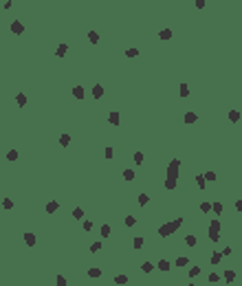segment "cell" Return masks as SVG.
<instances>
[{"instance_id": "36", "label": "cell", "mask_w": 242, "mask_h": 286, "mask_svg": "<svg viewBox=\"0 0 242 286\" xmlns=\"http://www.w3.org/2000/svg\"><path fill=\"white\" fill-rule=\"evenodd\" d=\"M211 284H216V282H220V275H218V273H209V277H207Z\"/></svg>"}, {"instance_id": "23", "label": "cell", "mask_w": 242, "mask_h": 286, "mask_svg": "<svg viewBox=\"0 0 242 286\" xmlns=\"http://www.w3.org/2000/svg\"><path fill=\"white\" fill-rule=\"evenodd\" d=\"M148 203H150V196H148V194H139V205H141V207H145Z\"/></svg>"}, {"instance_id": "38", "label": "cell", "mask_w": 242, "mask_h": 286, "mask_svg": "<svg viewBox=\"0 0 242 286\" xmlns=\"http://www.w3.org/2000/svg\"><path fill=\"white\" fill-rule=\"evenodd\" d=\"M16 159H18V152L16 150H9L7 152V161H16Z\"/></svg>"}, {"instance_id": "4", "label": "cell", "mask_w": 242, "mask_h": 286, "mask_svg": "<svg viewBox=\"0 0 242 286\" xmlns=\"http://www.w3.org/2000/svg\"><path fill=\"white\" fill-rule=\"evenodd\" d=\"M11 33L22 35V33H24V25H22V22H18V20H13V22H11Z\"/></svg>"}, {"instance_id": "28", "label": "cell", "mask_w": 242, "mask_h": 286, "mask_svg": "<svg viewBox=\"0 0 242 286\" xmlns=\"http://www.w3.org/2000/svg\"><path fill=\"white\" fill-rule=\"evenodd\" d=\"M200 275V266H191L189 269V277H198Z\"/></svg>"}, {"instance_id": "29", "label": "cell", "mask_w": 242, "mask_h": 286, "mask_svg": "<svg viewBox=\"0 0 242 286\" xmlns=\"http://www.w3.org/2000/svg\"><path fill=\"white\" fill-rule=\"evenodd\" d=\"M68 143H70V136H68V134H62V136H60V145H64V148H66Z\"/></svg>"}, {"instance_id": "35", "label": "cell", "mask_w": 242, "mask_h": 286, "mask_svg": "<svg viewBox=\"0 0 242 286\" xmlns=\"http://www.w3.org/2000/svg\"><path fill=\"white\" fill-rule=\"evenodd\" d=\"M99 249H101V242H92L90 244V253H99Z\"/></svg>"}, {"instance_id": "2", "label": "cell", "mask_w": 242, "mask_h": 286, "mask_svg": "<svg viewBox=\"0 0 242 286\" xmlns=\"http://www.w3.org/2000/svg\"><path fill=\"white\" fill-rule=\"evenodd\" d=\"M181 225H183V218H176V220H172V222H165V225H161V227H159V235H161V238L172 235V233H174Z\"/></svg>"}, {"instance_id": "12", "label": "cell", "mask_w": 242, "mask_h": 286, "mask_svg": "<svg viewBox=\"0 0 242 286\" xmlns=\"http://www.w3.org/2000/svg\"><path fill=\"white\" fill-rule=\"evenodd\" d=\"M16 104H18V106H27V95H24V92H18V95H16Z\"/></svg>"}, {"instance_id": "30", "label": "cell", "mask_w": 242, "mask_h": 286, "mask_svg": "<svg viewBox=\"0 0 242 286\" xmlns=\"http://www.w3.org/2000/svg\"><path fill=\"white\" fill-rule=\"evenodd\" d=\"M114 284H128V275H117L114 277Z\"/></svg>"}, {"instance_id": "3", "label": "cell", "mask_w": 242, "mask_h": 286, "mask_svg": "<svg viewBox=\"0 0 242 286\" xmlns=\"http://www.w3.org/2000/svg\"><path fill=\"white\" fill-rule=\"evenodd\" d=\"M220 231H222V225H220V220H211L209 222V240L211 242H218L220 240Z\"/></svg>"}, {"instance_id": "14", "label": "cell", "mask_w": 242, "mask_h": 286, "mask_svg": "<svg viewBox=\"0 0 242 286\" xmlns=\"http://www.w3.org/2000/svg\"><path fill=\"white\" fill-rule=\"evenodd\" d=\"M88 277H101V269H97V266H92V269H88Z\"/></svg>"}, {"instance_id": "33", "label": "cell", "mask_w": 242, "mask_h": 286, "mask_svg": "<svg viewBox=\"0 0 242 286\" xmlns=\"http://www.w3.org/2000/svg\"><path fill=\"white\" fill-rule=\"evenodd\" d=\"M110 233H112V231H110V225H101V235H104V238H108Z\"/></svg>"}, {"instance_id": "7", "label": "cell", "mask_w": 242, "mask_h": 286, "mask_svg": "<svg viewBox=\"0 0 242 286\" xmlns=\"http://www.w3.org/2000/svg\"><path fill=\"white\" fill-rule=\"evenodd\" d=\"M60 209V203L57 200H51V203H46V213H55Z\"/></svg>"}, {"instance_id": "41", "label": "cell", "mask_w": 242, "mask_h": 286, "mask_svg": "<svg viewBox=\"0 0 242 286\" xmlns=\"http://www.w3.org/2000/svg\"><path fill=\"white\" fill-rule=\"evenodd\" d=\"M104 156H106V159H112V156H114V150H112V148H106V150H104Z\"/></svg>"}, {"instance_id": "32", "label": "cell", "mask_w": 242, "mask_h": 286, "mask_svg": "<svg viewBox=\"0 0 242 286\" xmlns=\"http://www.w3.org/2000/svg\"><path fill=\"white\" fill-rule=\"evenodd\" d=\"M137 225V218L134 216H126V227H134Z\"/></svg>"}, {"instance_id": "18", "label": "cell", "mask_w": 242, "mask_h": 286, "mask_svg": "<svg viewBox=\"0 0 242 286\" xmlns=\"http://www.w3.org/2000/svg\"><path fill=\"white\" fill-rule=\"evenodd\" d=\"M88 40H90V44H97V42H99V33H97V31H88Z\"/></svg>"}, {"instance_id": "6", "label": "cell", "mask_w": 242, "mask_h": 286, "mask_svg": "<svg viewBox=\"0 0 242 286\" xmlns=\"http://www.w3.org/2000/svg\"><path fill=\"white\" fill-rule=\"evenodd\" d=\"M108 121H110L112 126H119V121H121V117H119V112H117V110H112V112L108 114Z\"/></svg>"}, {"instance_id": "31", "label": "cell", "mask_w": 242, "mask_h": 286, "mask_svg": "<svg viewBox=\"0 0 242 286\" xmlns=\"http://www.w3.org/2000/svg\"><path fill=\"white\" fill-rule=\"evenodd\" d=\"M143 163V152H134V165H141Z\"/></svg>"}, {"instance_id": "1", "label": "cell", "mask_w": 242, "mask_h": 286, "mask_svg": "<svg viewBox=\"0 0 242 286\" xmlns=\"http://www.w3.org/2000/svg\"><path fill=\"white\" fill-rule=\"evenodd\" d=\"M178 168H181V161L178 159H172L167 165V178H165V189H176V183H178Z\"/></svg>"}, {"instance_id": "13", "label": "cell", "mask_w": 242, "mask_h": 286, "mask_svg": "<svg viewBox=\"0 0 242 286\" xmlns=\"http://www.w3.org/2000/svg\"><path fill=\"white\" fill-rule=\"evenodd\" d=\"M73 97H75V99H84V88L75 86V88H73Z\"/></svg>"}, {"instance_id": "21", "label": "cell", "mask_w": 242, "mask_h": 286, "mask_svg": "<svg viewBox=\"0 0 242 286\" xmlns=\"http://www.w3.org/2000/svg\"><path fill=\"white\" fill-rule=\"evenodd\" d=\"M66 51H68V46H66V44H60V46H57V53H55V55H57V57H64V55H66Z\"/></svg>"}, {"instance_id": "37", "label": "cell", "mask_w": 242, "mask_h": 286, "mask_svg": "<svg viewBox=\"0 0 242 286\" xmlns=\"http://www.w3.org/2000/svg\"><path fill=\"white\" fill-rule=\"evenodd\" d=\"M139 55V49H128L126 51V57H137Z\"/></svg>"}, {"instance_id": "24", "label": "cell", "mask_w": 242, "mask_h": 286, "mask_svg": "<svg viewBox=\"0 0 242 286\" xmlns=\"http://www.w3.org/2000/svg\"><path fill=\"white\" fill-rule=\"evenodd\" d=\"M152 269H154L152 262H143V264H141V271H143V273H152Z\"/></svg>"}, {"instance_id": "26", "label": "cell", "mask_w": 242, "mask_h": 286, "mask_svg": "<svg viewBox=\"0 0 242 286\" xmlns=\"http://www.w3.org/2000/svg\"><path fill=\"white\" fill-rule=\"evenodd\" d=\"M189 264V260L185 257V255H181V257H176V266H187Z\"/></svg>"}, {"instance_id": "44", "label": "cell", "mask_w": 242, "mask_h": 286, "mask_svg": "<svg viewBox=\"0 0 242 286\" xmlns=\"http://www.w3.org/2000/svg\"><path fill=\"white\" fill-rule=\"evenodd\" d=\"M205 178L211 183V181H216V174H213V172H205Z\"/></svg>"}, {"instance_id": "19", "label": "cell", "mask_w": 242, "mask_h": 286, "mask_svg": "<svg viewBox=\"0 0 242 286\" xmlns=\"http://www.w3.org/2000/svg\"><path fill=\"white\" fill-rule=\"evenodd\" d=\"M185 244H187V247H196V235H191V233L185 235Z\"/></svg>"}, {"instance_id": "8", "label": "cell", "mask_w": 242, "mask_h": 286, "mask_svg": "<svg viewBox=\"0 0 242 286\" xmlns=\"http://www.w3.org/2000/svg\"><path fill=\"white\" fill-rule=\"evenodd\" d=\"M196 119H198V114H196V112H185L183 121H185V123H196Z\"/></svg>"}, {"instance_id": "48", "label": "cell", "mask_w": 242, "mask_h": 286, "mask_svg": "<svg viewBox=\"0 0 242 286\" xmlns=\"http://www.w3.org/2000/svg\"><path fill=\"white\" fill-rule=\"evenodd\" d=\"M189 286H198V284H189Z\"/></svg>"}, {"instance_id": "42", "label": "cell", "mask_w": 242, "mask_h": 286, "mask_svg": "<svg viewBox=\"0 0 242 286\" xmlns=\"http://www.w3.org/2000/svg\"><path fill=\"white\" fill-rule=\"evenodd\" d=\"M211 211H216V213H222V205L220 203H213V209Z\"/></svg>"}, {"instance_id": "20", "label": "cell", "mask_w": 242, "mask_h": 286, "mask_svg": "<svg viewBox=\"0 0 242 286\" xmlns=\"http://www.w3.org/2000/svg\"><path fill=\"white\" fill-rule=\"evenodd\" d=\"M211 209H213V205H211V203H207V200H203V203H200V211H203V213H207V211H211Z\"/></svg>"}, {"instance_id": "15", "label": "cell", "mask_w": 242, "mask_h": 286, "mask_svg": "<svg viewBox=\"0 0 242 286\" xmlns=\"http://www.w3.org/2000/svg\"><path fill=\"white\" fill-rule=\"evenodd\" d=\"M73 218H75V220H82V218H84V209H82V207H75V209H73Z\"/></svg>"}, {"instance_id": "47", "label": "cell", "mask_w": 242, "mask_h": 286, "mask_svg": "<svg viewBox=\"0 0 242 286\" xmlns=\"http://www.w3.org/2000/svg\"><path fill=\"white\" fill-rule=\"evenodd\" d=\"M235 209H238V211H242V198H240V200H235Z\"/></svg>"}, {"instance_id": "25", "label": "cell", "mask_w": 242, "mask_h": 286, "mask_svg": "<svg viewBox=\"0 0 242 286\" xmlns=\"http://www.w3.org/2000/svg\"><path fill=\"white\" fill-rule=\"evenodd\" d=\"M123 178H126V181H134V170H130V168L123 170Z\"/></svg>"}, {"instance_id": "17", "label": "cell", "mask_w": 242, "mask_h": 286, "mask_svg": "<svg viewBox=\"0 0 242 286\" xmlns=\"http://www.w3.org/2000/svg\"><path fill=\"white\" fill-rule=\"evenodd\" d=\"M159 38H161V40H169V38H172V29H163V31H159Z\"/></svg>"}, {"instance_id": "16", "label": "cell", "mask_w": 242, "mask_h": 286, "mask_svg": "<svg viewBox=\"0 0 242 286\" xmlns=\"http://www.w3.org/2000/svg\"><path fill=\"white\" fill-rule=\"evenodd\" d=\"M205 183H207L205 174H198V176H196V185H198V189H205Z\"/></svg>"}, {"instance_id": "45", "label": "cell", "mask_w": 242, "mask_h": 286, "mask_svg": "<svg viewBox=\"0 0 242 286\" xmlns=\"http://www.w3.org/2000/svg\"><path fill=\"white\" fill-rule=\"evenodd\" d=\"M196 9H205V0H196Z\"/></svg>"}, {"instance_id": "10", "label": "cell", "mask_w": 242, "mask_h": 286, "mask_svg": "<svg viewBox=\"0 0 242 286\" xmlns=\"http://www.w3.org/2000/svg\"><path fill=\"white\" fill-rule=\"evenodd\" d=\"M222 277H225V282H235V271H231V269H227L225 273H222Z\"/></svg>"}, {"instance_id": "40", "label": "cell", "mask_w": 242, "mask_h": 286, "mask_svg": "<svg viewBox=\"0 0 242 286\" xmlns=\"http://www.w3.org/2000/svg\"><path fill=\"white\" fill-rule=\"evenodd\" d=\"M189 95V88H187V84H181V97H187Z\"/></svg>"}, {"instance_id": "5", "label": "cell", "mask_w": 242, "mask_h": 286, "mask_svg": "<svg viewBox=\"0 0 242 286\" xmlns=\"http://www.w3.org/2000/svg\"><path fill=\"white\" fill-rule=\"evenodd\" d=\"M24 242H27L29 247H35V233L33 231H27V233H24Z\"/></svg>"}, {"instance_id": "39", "label": "cell", "mask_w": 242, "mask_h": 286, "mask_svg": "<svg viewBox=\"0 0 242 286\" xmlns=\"http://www.w3.org/2000/svg\"><path fill=\"white\" fill-rule=\"evenodd\" d=\"M2 207H5V209H13V200H11V198H5V200H2Z\"/></svg>"}, {"instance_id": "11", "label": "cell", "mask_w": 242, "mask_h": 286, "mask_svg": "<svg viewBox=\"0 0 242 286\" xmlns=\"http://www.w3.org/2000/svg\"><path fill=\"white\" fill-rule=\"evenodd\" d=\"M92 97H95V99H99V97H104V86H101V84H97V86L92 88Z\"/></svg>"}, {"instance_id": "22", "label": "cell", "mask_w": 242, "mask_h": 286, "mask_svg": "<svg viewBox=\"0 0 242 286\" xmlns=\"http://www.w3.org/2000/svg\"><path fill=\"white\" fill-rule=\"evenodd\" d=\"M229 121H231V123L240 121V112H238V110H231V112H229Z\"/></svg>"}, {"instance_id": "9", "label": "cell", "mask_w": 242, "mask_h": 286, "mask_svg": "<svg viewBox=\"0 0 242 286\" xmlns=\"http://www.w3.org/2000/svg\"><path fill=\"white\" fill-rule=\"evenodd\" d=\"M220 262H222V253H220V251H213V253H211V264L218 266Z\"/></svg>"}, {"instance_id": "43", "label": "cell", "mask_w": 242, "mask_h": 286, "mask_svg": "<svg viewBox=\"0 0 242 286\" xmlns=\"http://www.w3.org/2000/svg\"><path fill=\"white\" fill-rule=\"evenodd\" d=\"M143 247V238H134V249H141Z\"/></svg>"}, {"instance_id": "46", "label": "cell", "mask_w": 242, "mask_h": 286, "mask_svg": "<svg viewBox=\"0 0 242 286\" xmlns=\"http://www.w3.org/2000/svg\"><path fill=\"white\" fill-rule=\"evenodd\" d=\"M84 229H86V231H90V229H92V222H90V220H86V222H84Z\"/></svg>"}, {"instance_id": "34", "label": "cell", "mask_w": 242, "mask_h": 286, "mask_svg": "<svg viewBox=\"0 0 242 286\" xmlns=\"http://www.w3.org/2000/svg\"><path fill=\"white\" fill-rule=\"evenodd\" d=\"M55 282H57V286H68V282H66V277H64V275H57V277H55Z\"/></svg>"}, {"instance_id": "27", "label": "cell", "mask_w": 242, "mask_h": 286, "mask_svg": "<svg viewBox=\"0 0 242 286\" xmlns=\"http://www.w3.org/2000/svg\"><path fill=\"white\" fill-rule=\"evenodd\" d=\"M169 266H172V264H169L167 260H161V262H159V269H161V271H169Z\"/></svg>"}]
</instances>
